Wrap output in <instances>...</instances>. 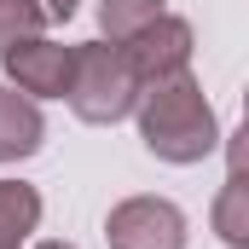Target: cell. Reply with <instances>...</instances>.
Wrapping results in <instances>:
<instances>
[{
    "mask_svg": "<svg viewBox=\"0 0 249 249\" xmlns=\"http://www.w3.org/2000/svg\"><path fill=\"white\" fill-rule=\"evenodd\" d=\"M139 139L157 162H203L214 145H220V122H214V105L203 99V87L191 81L186 70L180 75H162L151 87H139Z\"/></svg>",
    "mask_w": 249,
    "mask_h": 249,
    "instance_id": "cell-1",
    "label": "cell"
},
{
    "mask_svg": "<svg viewBox=\"0 0 249 249\" xmlns=\"http://www.w3.org/2000/svg\"><path fill=\"white\" fill-rule=\"evenodd\" d=\"M70 110L81 116V122L93 127H110L133 116V105H139V75L127 70L122 47H110V41H81L75 47V64H70Z\"/></svg>",
    "mask_w": 249,
    "mask_h": 249,
    "instance_id": "cell-2",
    "label": "cell"
},
{
    "mask_svg": "<svg viewBox=\"0 0 249 249\" xmlns=\"http://www.w3.org/2000/svg\"><path fill=\"white\" fill-rule=\"evenodd\" d=\"M110 249H186V214L168 197H122L105 214Z\"/></svg>",
    "mask_w": 249,
    "mask_h": 249,
    "instance_id": "cell-3",
    "label": "cell"
},
{
    "mask_svg": "<svg viewBox=\"0 0 249 249\" xmlns=\"http://www.w3.org/2000/svg\"><path fill=\"white\" fill-rule=\"evenodd\" d=\"M122 58H127V70L139 75V87H151V81H162V75H180L191 64V23L174 18V12L151 18L139 35L122 41Z\"/></svg>",
    "mask_w": 249,
    "mask_h": 249,
    "instance_id": "cell-4",
    "label": "cell"
},
{
    "mask_svg": "<svg viewBox=\"0 0 249 249\" xmlns=\"http://www.w3.org/2000/svg\"><path fill=\"white\" fill-rule=\"evenodd\" d=\"M0 64H6V87H18V93H29V99H64V93H70V64H75V47L35 35V41L6 47Z\"/></svg>",
    "mask_w": 249,
    "mask_h": 249,
    "instance_id": "cell-5",
    "label": "cell"
},
{
    "mask_svg": "<svg viewBox=\"0 0 249 249\" xmlns=\"http://www.w3.org/2000/svg\"><path fill=\"white\" fill-rule=\"evenodd\" d=\"M41 139H47L41 105H35L29 93H18V87L0 81V162H23V157H35Z\"/></svg>",
    "mask_w": 249,
    "mask_h": 249,
    "instance_id": "cell-6",
    "label": "cell"
},
{
    "mask_svg": "<svg viewBox=\"0 0 249 249\" xmlns=\"http://www.w3.org/2000/svg\"><path fill=\"white\" fill-rule=\"evenodd\" d=\"M41 226V191L23 180H0V249H23Z\"/></svg>",
    "mask_w": 249,
    "mask_h": 249,
    "instance_id": "cell-7",
    "label": "cell"
},
{
    "mask_svg": "<svg viewBox=\"0 0 249 249\" xmlns=\"http://www.w3.org/2000/svg\"><path fill=\"white\" fill-rule=\"evenodd\" d=\"M151 18H162V0H99V29L110 35V47L139 35Z\"/></svg>",
    "mask_w": 249,
    "mask_h": 249,
    "instance_id": "cell-8",
    "label": "cell"
},
{
    "mask_svg": "<svg viewBox=\"0 0 249 249\" xmlns=\"http://www.w3.org/2000/svg\"><path fill=\"white\" fill-rule=\"evenodd\" d=\"M244 174L232 168V180H226V191H220V203H214V232L226 238L232 249H249V209H244Z\"/></svg>",
    "mask_w": 249,
    "mask_h": 249,
    "instance_id": "cell-9",
    "label": "cell"
},
{
    "mask_svg": "<svg viewBox=\"0 0 249 249\" xmlns=\"http://www.w3.org/2000/svg\"><path fill=\"white\" fill-rule=\"evenodd\" d=\"M41 29H47V23H41L35 0H0V53L18 47V41H35Z\"/></svg>",
    "mask_w": 249,
    "mask_h": 249,
    "instance_id": "cell-10",
    "label": "cell"
},
{
    "mask_svg": "<svg viewBox=\"0 0 249 249\" xmlns=\"http://www.w3.org/2000/svg\"><path fill=\"white\" fill-rule=\"evenodd\" d=\"M75 6H81V0H35L41 23H70V18H75Z\"/></svg>",
    "mask_w": 249,
    "mask_h": 249,
    "instance_id": "cell-11",
    "label": "cell"
},
{
    "mask_svg": "<svg viewBox=\"0 0 249 249\" xmlns=\"http://www.w3.org/2000/svg\"><path fill=\"white\" fill-rule=\"evenodd\" d=\"M35 249H75V244H58V238H47V244H35Z\"/></svg>",
    "mask_w": 249,
    "mask_h": 249,
    "instance_id": "cell-12",
    "label": "cell"
}]
</instances>
